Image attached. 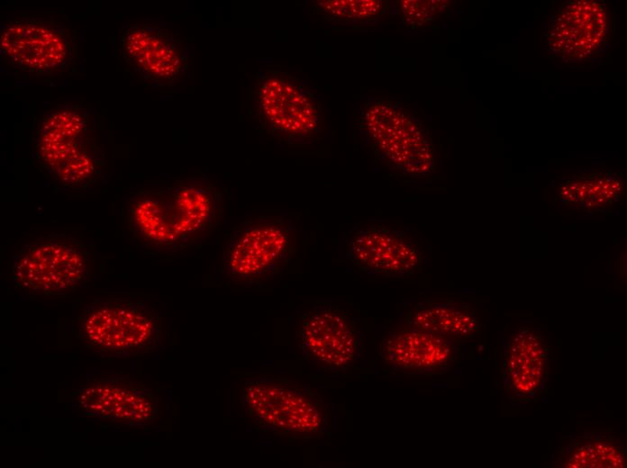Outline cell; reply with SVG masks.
<instances>
[{"label":"cell","mask_w":627,"mask_h":468,"mask_svg":"<svg viewBox=\"0 0 627 468\" xmlns=\"http://www.w3.org/2000/svg\"><path fill=\"white\" fill-rule=\"evenodd\" d=\"M125 220L132 238L144 248L156 252L182 250L165 185L135 191L128 201Z\"/></svg>","instance_id":"17"},{"label":"cell","mask_w":627,"mask_h":468,"mask_svg":"<svg viewBox=\"0 0 627 468\" xmlns=\"http://www.w3.org/2000/svg\"><path fill=\"white\" fill-rule=\"evenodd\" d=\"M241 404L258 432L291 439L322 438L329 424L323 395L308 384L278 375L246 378Z\"/></svg>","instance_id":"2"},{"label":"cell","mask_w":627,"mask_h":468,"mask_svg":"<svg viewBox=\"0 0 627 468\" xmlns=\"http://www.w3.org/2000/svg\"><path fill=\"white\" fill-rule=\"evenodd\" d=\"M613 21L612 11L600 2H571L560 7L545 36L555 53L582 59L609 42Z\"/></svg>","instance_id":"14"},{"label":"cell","mask_w":627,"mask_h":468,"mask_svg":"<svg viewBox=\"0 0 627 468\" xmlns=\"http://www.w3.org/2000/svg\"><path fill=\"white\" fill-rule=\"evenodd\" d=\"M346 256L361 273L400 278L422 271L418 242L406 231L386 225L368 226L354 231L347 243Z\"/></svg>","instance_id":"11"},{"label":"cell","mask_w":627,"mask_h":468,"mask_svg":"<svg viewBox=\"0 0 627 468\" xmlns=\"http://www.w3.org/2000/svg\"><path fill=\"white\" fill-rule=\"evenodd\" d=\"M624 176L613 170L577 172L561 182L559 197L567 207L586 213H609L623 201Z\"/></svg>","instance_id":"19"},{"label":"cell","mask_w":627,"mask_h":468,"mask_svg":"<svg viewBox=\"0 0 627 468\" xmlns=\"http://www.w3.org/2000/svg\"><path fill=\"white\" fill-rule=\"evenodd\" d=\"M0 59L18 74L44 79L70 76L77 61L75 34L54 18L11 16L0 25Z\"/></svg>","instance_id":"4"},{"label":"cell","mask_w":627,"mask_h":468,"mask_svg":"<svg viewBox=\"0 0 627 468\" xmlns=\"http://www.w3.org/2000/svg\"><path fill=\"white\" fill-rule=\"evenodd\" d=\"M77 335L91 348L105 353L143 355L164 338L162 317L143 301L97 299L77 318Z\"/></svg>","instance_id":"8"},{"label":"cell","mask_w":627,"mask_h":468,"mask_svg":"<svg viewBox=\"0 0 627 468\" xmlns=\"http://www.w3.org/2000/svg\"><path fill=\"white\" fill-rule=\"evenodd\" d=\"M249 114L259 134L282 145L315 140L321 128V104L300 78L283 68H264L250 86Z\"/></svg>","instance_id":"3"},{"label":"cell","mask_w":627,"mask_h":468,"mask_svg":"<svg viewBox=\"0 0 627 468\" xmlns=\"http://www.w3.org/2000/svg\"><path fill=\"white\" fill-rule=\"evenodd\" d=\"M449 3L440 0H400L397 2V8L403 22L406 25L415 27L442 15L447 12Z\"/></svg>","instance_id":"22"},{"label":"cell","mask_w":627,"mask_h":468,"mask_svg":"<svg viewBox=\"0 0 627 468\" xmlns=\"http://www.w3.org/2000/svg\"><path fill=\"white\" fill-rule=\"evenodd\" d=\"M458 339L405 327L390 330L379 342L377 355L384 369L412 376L447 373L460 356Z\"/></svg>","instance_id":"12"},{"label":"cell","mask_w":627,"mask_h":468,"mask_svg":"<svg viewBox=\"0 0 627 468\" xmlns=\"http://www.w3.org/2000/svg\"><path fill=\"white\" fill-rule=\"evenodd\" d=\"M295 343L304 361L320 372L338 374L359 367L363 328L349 310L318 301L298 320Z\"/></svg>","instance_id":"9"},{"label":"cell","mask_w":627,"mask_h":468,"mask_svg":"<svg viewBox=\"0 0 627 468\" xmlns=\"http://www.w3.org/2000/svg\"><path fill=\"white\" fill-rule=\"evenodd\" d=\"M169 209L184 249L204 241L220 227L225 195L206 179L180 180L165 185Z\"/></svg>","instance_id":"13"},{"label":"cell","mask_w":627,"mask_h":468,"mask_svg":"<svg viewBox=\"0 0 627 468\" xmlns=\"http://www.w3.org/2000/svg\"><path fill=\"white\" fill-rule=\"evenodd\" d=\"M561 462L568 468H623L626 454L613 436L591 435L570 443L563 451Z\"/></svg>","instance_id":"20"},{"label":"cell","mask_w":627,"mask_h":468,"mask_svg":"<svg viewBox=\"0 0 627 468\" xmlns=\"http://www.w3.org/2000/svg\"><path fill=\"white\" fill-rule=\"evenodd\" d=\"M549 374V347L536 330L521 327L504 346L502 359L504 387L515 400L537 399Z\"/></svg>","instance_id":"15"},{"label":"cell","mask_w":627,"mask_h":468,"mask_svg":"<svg viewBox=\"0 0 627 468\" xmlns=\"http://www.w3.org/2000/svg\"><path fill=\"white\" fill-rule=\"evenodd\" d=\"M384 0H318L314 10L335 22H364L380 16L386 9Z\"/></svg>","instance_id":"21"},{"label":"cell","mask_w":627,"mask_h":468,"mask_svg":"<svg viewBox=\"0 0 627 468\" xmlns=\"http://www.w3.org/2000/svg\"><path fill=\"white\" fill-rule=\"evenodd\" d=\"M297 254V232L286 216L264 213L235 224L228 235L221 261L229 277L258 281L282 273Z\"/></svg>","instance_id":"5"},{"label":"cell","mask_w":627,"mask_h":468,"mask_svg":"<svg viewBox=\"0 0 627 468\" xmlns=\"http://www.w3.org/2000/svg\"><path fill=\"white\" fill-rule=\"evenodd\" d=\"M92 249L64 234L42 235L26 241L12 256L14 285L28 293L63 296L89 276Z\"/></svg>","instance_id":"7"},{"label":"cell","mask_w":627,"mask_h":468,"mask_svg":"<svg viewBox=\"0 0 627 468\" xmlns=\"http://www.w3.org/2000/svg\"><path fill=\"white\" fill-rule=\"evenodd\" d=\"M407 328L465 341L480 330L477 310L468 302L423 298L413 302L404 316Z\"/></svg>","instance_id":"18"},{"label":"cell","mask_w":627,"mask_h":468,"mask_svg":"<svg viewBox=\"0 0 627 468\" xmlns=\"http://www.w3.org/2000/svg\"><path fill=\"white\" fill-rule=\"evenodd\" d=\"M119 46L126 73L144 86H175L191 68L192 58L185 43L158 25L124 26Z\"/></svg>","instance_id":"10"},{"label":"cell","mask_w":627,"mask_h":468,"mask_svg":"<svg viewBox=\"0 0 627 468\" xmlns=\"http://www.w3.org/2000/svg\"><path fill=\"white\" fill-rule=\"evenodd\" d=\"M359 128L374 155L397 174L417 177L434 171L432 135L401 104L387 99L367 103Z\"/></svg>","instance_id":"6"},{"label":"cell","mask_w":627,"mask_h":468,"mask_svg":"<svg viewBox=\"0 0 627 468\" xmlns=\"http://www.w3.org/2000/svg\"><path fill=\"white\" fill-rule=\"evenodd\" d=\"M78 408L87 415L144 423L159 412L153 392L139 383L120 378L94 380L79 393Z\"/></svg>","instance_id":"16"},{"label":"cell","mask_w":627,"mask_h":468,"mask_svg":"<svg viewBox=\"0 0 627 468\" xmlns=\"http://www.w3.org/2000/svg\"><path fill=\"white\" fill-rule=\"evenodd\" d=\"M32 158L57 186L83 189L101 176L103 155L90 113L78 104L53 106L34 119Z\"/></svg>","instance_id":"1"}]
</instances>
